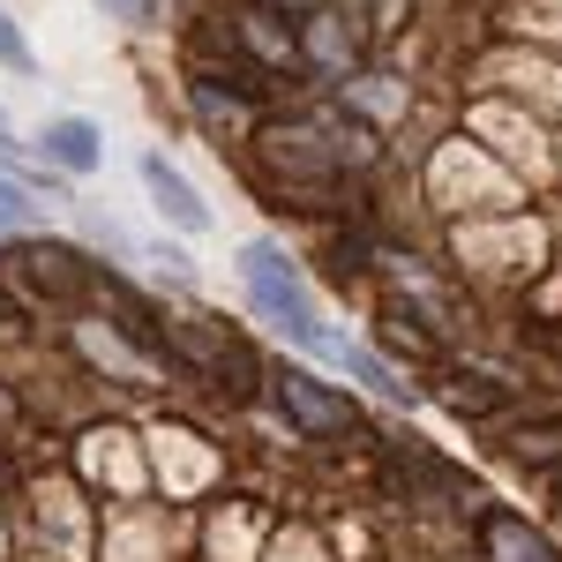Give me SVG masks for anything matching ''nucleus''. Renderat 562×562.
<instances>
[{
    "label": "nucleus",
    "instance_id": "f257e3e1",
    "mask_svg": "<svg viewBox=\"0 0 562 562\" xmlns=\"http://www.w3.org/2000/svg\"><path fill=\"white\" fill-rule=\"evenodd\" d=\"M240 293H248V307H256L262 323L285 338V346H301V352H330V323H323V301H315V285H307V270L301 256L285 248V240H248L240 248Z\"/></svg>",
    "mask_w": 562,
    "mask_h": 562
},
{
    "label": "nucleus",
    "instance_id": "f03ea898",
    "mask_svg": "<svg viewBox=\"0 0 562 562\" xmlns=\"http://www.w3.org/2000/svg\"><path fill=\"white\" fill-rule=\"evenodd\" d=\"M270 405H278V420L301 435V442L360 428V397L338 390V383H323L315 368H270Z\"/></svg>",
    "mask_w": 562,
    "mask_h": 562
},
{
    "label": "nucleus",
    "instance_id": "7ed1b4c3",
    "mask_svg": "<svg viewBox=\"0 0 562 562\" xmlns=\"http://www.w3.org/2000/svg\"><path fill=\"white\" fill-rule=\"evenodd\" d=\"M135 173H143V188H150V211L166 217L173 233H211V225H217L211 203L195 195V180L180 173L166 150H143V158H135Z\"/></svg>",
    "mask_w": 562,
    "mask_h": 562
},
{
    "label": "nucleus",
    "instance_id": "20e7f679",
    "mask_svg": "<svg viewBox=\"0 0 562 562\" xmlns=\"http://www.w3.org/2000/svg\"><path fill=\"white\" fill-rule=\"evenodd\" d=\"M38 166H53L60 180H90L98 166H105V135H98V121H83V113H53L38 128Z\"/></svg>",
    "mask_w": 562,
    "mask_h": 562
},
{
    "label": "nucleus",
    "instance_id": "39448f33",
    "mask_svg": "<svg viewBox=\"0 0 562 562\" xmlns=\"http://www.w3.org/2000/svg\"><path fill=\"white\" fill-rule=\"evenodd\" d=\"M503 458L532 480H562V413H532L525 405V420L503 428Z\"/></svg>",
    "mask_w": 562,
    "mask_h": 562
},
{
    "label": "nucleus",
    "instance_id": "423d86ee",
    "mask_svg": "<svg viewBox=\"0 0 562 562\" xmlns=\"http://www.w3.org/2000/svg\"><path fill=\"white\" fill-rule=\"evenodd\" d=\"M480 562H562V548L518 510H480Z\"/></svg>",
    "mask_w": 562,
    "mask_h": 562
},
{
    "label": "nucleus",
    "instance_id": "0eeeda50",
    "mask_svg": "<svg viewBox=\"0 0 562 562\" xmlns=\"http://www.w3.org/2000/svg\"><path fill=\"white\" fill-rule=\"evenodd\" d=\"M352 60H360V45H352V31L338 15H307L301 23V68L307 76H338V83H346Z\"/></svg>",
    "mask_w": 562,
    "mask_h": 562
},
{
    "label": "nucleus",
    "instance_id": "6e6552de",
    "mask_svg": "<svg viewBox=\"0 0 562 562\" xmlns=\"http://www.w3.org/2000/svg\"><path fill=\"white\" fill-rule=\"evenodd\" d=\"M45 225V203L31 180H15L8 166H0V240H23V233H38Z\"/></svg>",
    "mask_w": 562,
    "mask_h": 562
},
{
    "label": "nucleus",
    "instance_id": "1a4fd4ad",
    "mask_svg": "<svg viewBox=\"0 0 562 562\" xmlns=\"http://www.w3.org/2000/svg\"><path fill=\"white\" fill-rule=\"evenodd\" d=\"M442 405H450V413H465V420H487V413H518V390H487L480 375H450Z\"/></svg>",
    "mask_w": 562,
    "mask_h": 562
},
{
    "label": "nucleus",
    "instance_id": "9d476101",
    "mask_svg": "<svg viewBox=\"0 0 562 562\" xmlns=\"http://www.w3.org/2000/svg\"><path fill=\"white\" fill-rule=\"evenodd\" d=\"M0 68H15V76H38V53H31V38L8 23V8H0Z\"/></svg>",
    "mask_w": 562,
    "mask_h": 562
},
{
    "label": "nucleus",
    "instance_id": "9b49d317",
    "mask_svg": "<svg viewBox=\"0 0 562 562\" xmlns=\"http://www.w3.org/2000/svg\"><path fill=\"white\" fill-rule=\"evenodd\" d=\"M105 15H121V23H135V31H150L158 23V0H98Z\"/></svg>",
    "mask_w": 562,
    "mask_h": 562
},
{
    "label": "nucleus",
    "instance_id": "f8f14e48",
    "mask_svg": "<svg viewBox=\"0 0 562 562\" xmlns=\"http://www.w3.org/2000/svg\"><path fill=\"white\" fill-rule=\"evenodd\" d=\"M8 143H15V135H8V113H0V150H8Z\"/></svg>",
    "mask_w": 562,
    "mask_h": 562
}]
</instances>
